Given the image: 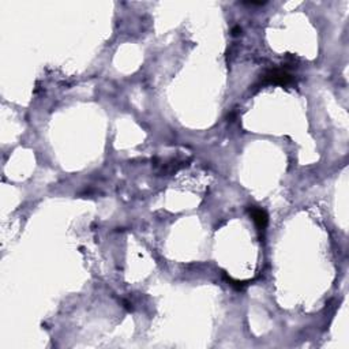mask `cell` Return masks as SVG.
<instances>
[{
  "mask_svg": "<svg viewBox=\"0 0 349 349\" xmlns=\"http://www.w3.org/2000/svg\"><path fill=\"white\" fill-rule=\"evenodd\" d=\"M261 82L267 85H282V86H286V85L294 82V78H292L289 72L280 70V68H273V70H269V71H266L262 75Z\"/></svg>",
  "mask_w": 349,
  "mask_h": 349,
  "instance_id": "6da1fadb",
  "label": "cell"
},
{
  "mask_svg": "<svg viewBox=\"0 0 349 349\" xmlns=\"http://www.w3.org/2000/svg\"><path fill=\"white\" fill-rule=\"evenodd\" d=\"M248 211H250V216L254 220L258 230H265L267 224H269V216H267V213L263 209L257 206H250Z\"/></svg>",
  "mask_w": 349,
  "mask_h": 349,
  "instance_id": "7a4b0ae2",
  "label": "cell"
},
{
  "mask_svg": "<svg viewBox=\"0 0 349 349\" xmlns=\"http://www.w3.org/2000/svg\"><path fill=\"white\" fill-rule=\"evenodd\" d=\"M232 32H234V33H232L234 36H239V34H240V32H242V29H240V28H235L234 30H232Z\"/></svg>",
  "mask_w": 349,
  "mask_h": 349,
  "instance_id": "3957f363",
  "label": "cell"
}]
</instances>
